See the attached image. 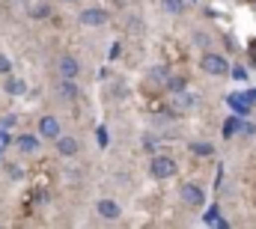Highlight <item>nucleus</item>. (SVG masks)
Masks as SVG:
<instances>
[{"mask_svg":"<svg viewBox=\"0 0 256 229\" xmlns=\"http://www.w3.org/2000/svg\"><path fill=\"white\" fill-rule=\"evenodd\" d=\"M149 173H152L155 179H170V176L176 173V161H173V158H167V155H158V158H152Z\"/></svg>","mask_w":256,"mask_h":229,"instance_id":"1","label":"nucleus"},{"mask_svg":"<svg viewBox=\"0 0 256 229\" xmlns=\"http://www.w3.org/2000/svg\"><path fill=\"white\" fill-rule=\"evenodd\" d=\"M200 69H206L209 75H224V72L230 69V63H227L224 57H218V54H206L203 63H200Z\"/></svg>","mask_w":256,"mask_h":229,"instance_id":"2","label":"nucleus"},{"mask_svg":"<svg viewBox=\"0 0 256 229\" xmlns=\"http://www.w3.org/2000/svg\"><path fill=\"white\" fill-rule=\"evenodd\" d=\"M57 72H60V77L75 80V77L81 75V63H78L75 57H60V60H57Z\"/></svg>","mask_w":256,"mask_h":229,"instance_id":"3","label":"nucleus"},{"mask_svg":"<svg viewBox=\"0 0 256 229\" xmlns=\"http://www.w3.org/2000/svg\"><path fill=\"white\" fill-rule=\"evenodd\" d=\"M39 131H42V137H51V140H57V137H60V122H57L54 116H42V122H39Z\"/></svg>","mask_w":256,"mask_h":229,"instance_id":"4","label":"nucleus"},{"mask_svg":"<svg viewBox=\"0 0 256 229\" xmlns=\"http://www.w3.org/2000/svg\"><path fill=\"white\" fill-rule=\"evenodd\" d=\"M182 200L188 203V206H203V191L197 188V185H182Z\"/></svg>","mask_w":256,"mask_h":229,"instance_id":"5","label":"nucleus"},{"mask_svg":"<svg viewBox=\"0 0 256 229\" xmlns=\"http://www.w3.org/2000/svg\"><path fill=\"white\" fill-rule=\"evenodd\" d=\"M107 21V15L101 12V9H86V12H81V24H86V27H98V24H104Z\"/></svg>","mask_w":256,"mask_h":229,"instance_id":"6","label":"nucleus"},{"mask_svg":"<svg viewBox=\"0 0 256 229\" xmlns=\"http://www.w3.org/2000/svg\"><path fill=\"white\" fill-rule=\"evenodd\" d=\"M227 104H230L233 110H239V116H248V110H251V98H248V95H230Z\"/></svg>","mask_w":256,"mask_h":229,"instance_id":"7","label":"nucleus"},{"mask_svg":"<svg viewBox=\"0 0 256 229\" xmlns=\"http://www.w3.org/2000/svg\"><path fill=\"white\" fill-rule=\"evenodd\" d=\"M98 215L107 218V221H116V218H119V206H116L113 200H101V203H98Z\"/></svg>","mask_w":256,"mask_h":229,"instance_id":"8","label":"nucleus"},{"mask_svg":"<svg viewBox=\"0 0 256 229\" xmlns=\"http://www.w3.org/2000/svg\"><path fill=\"white\" fill-rule=\"evenodd\" d=\"M57 152L60 155H75L78 152V140L75 137H60L57 140Z\"/></svg>","mask_w":256,"mask_h":229,"instance_id":"9","label":"nucleus"},{"mask_svg":"<svg viewBox=\"0 0 256 229\" xmlns=\"http://www.w3.org/2000/svg\"><path fill=\"white\" fill-rule=\"evenodd\" d=\"M57 92H60V95H63V98H66V101H72V98H75V95H78V86H75V83H72V80H69V77H63V83H60V86H57Z\"/></svg>","mask_w":256,"mask_h":229,"instance_id":"10","label":"nucleus"},{"mask_svg":"<svg viewBox=\"0 0 256 229\" xmlns=\"http://www.w3.org/2000/svg\"><path fill=\"white\" fill-rule=\"evenodd\" d=\"M18 149L21 152H36L39 149V140L33 134H24V137H18Z\"/></svg>","mask_w":256,"mask_h":229,"instance_id":"11","label":"nucleus"},{"mask_svg":"<svg viewBox=\"0 0 256 229\" xmlns=\"http://www.w3.org/2000/svg\"><path fill=\"white\" fill-rule=\"evenodd\" d=\"M24 89H27L24 80H18V77H9V80H6V92H9V95H21Z\"/></svg>","mask_w":256,"mask_h":229,"instance_id":"12","label":"nucleus"},{"mask_svg":"<svg viewBox=\"0 0 256 229\" xmlns=\"http://www.w3.org/2000/svg\"><path fill=\"white\" fill-rule=\"evenodd\" d=\"M149 80H155V83H167V80H170V77H167V69H161V66L152 69V72H149Z\"/></svg>","mask_w":256,"mask_h":229,"instance_id":"13","label":"nucleus"},{"mask_svg":"<svg viewBox=\"0 0 256 229\" xmlns=\"http://www.w3.org/2000/svg\"><path fill=\"white\" fill-rule=\"evenodd\" d=\"M173 95H176V107H191V104H194V95H188V92H182V89L173 92Z\"/></svg>","mask_w":256,"mask_h":229,"instance_id":"14","label":"nucleus"},{"mask_svg":"<svg viewBox=\"0 0 256 229\" xmlns=\"http://www.w3.org/2000/svg\"><path fill=\"white\" fill-rule=\"evenodd\" d=\"M182 6H185L182 0H164V9H167V12H176V15H179V12H182Z\"/></svg>","mask_w":256,"mask_h":229,"instance_id":"15","label":"nucleus"},{"mask_svg":"<svg viewBox=\"0 0 256 229\" xmlns=\"http://www.w3.org/2000/svg\"><path fill=\"white\" fill-rule=\"evenodd\" d=\"M191 149H194L197 155H212V146H209V143H194Z\"/></svg>","mask_w":256,"mask_h":229,"instance_id":"16","label":"nucleus"},{"mask_svg":"<svg viewBox=\"0 0 256 229\" xmlns=\"http://www.w3.org/2000/svg\"><path fill=\"white\" fill-rule=\"evenodd\" d=\"M236 128H239V119H236V116H233V119H230V122H227V128H224V134H227V137H230V134H236Z\"/></svg>","mask_w":256,"mask_h":229,"instance_id":"17","label":"nucleus"},{"mask_svg":"<svg viewBox=\"0 0 256 229\" xmlns=\"http://www.w3.org/2000/svg\"><path fill=\"white\" fill-rule=\"evenodd\" d=\"M45 15H48V6H45V3H42V6H36V9H33V18H45Z\"/></svg>","mask_w":256,"mask_h":229,"instance_id":"18","label":"nucleus"},{"mask_svg":"<svg viewBox=\"0 0 256 229\" xmlns=\"http://www.w3.org/2000/svg\"><path fill=\"white\" fill-rule=\"evenodd\" d=\"M9 69H12V66H9V60L0 54V75H9Z\"/></svg>","mask_w":256,"mask_h":229,"instance_id":"19","label":"nucleus"},{"mask_svg":"<svg viewBox=\"0 0 256 229\" xmlns=\"http://www.w3.org/2000/svg\"><path fill=\"white\" fill-rule=\"evenodd\" d=\"M233 75H236V80H245V77H248V72H245L242 66H236V72H233Z\"/></svg>","mask_w":256,"mask_h":229,"instance_id":"20","label":"nucleus"},{"mask_svg":"<svg viewBox=\"0 0 256 229\" xmlns=\"http://www.w3.org/2000/svg\"><path fill=\"white\" fill-rule=\"evenodd\" d=\"M98 143L107 146V131H104V128H98Z\"/></svg>","mask_w":256,"mask_h":229,"instance_id":"21","label":"nucleus"},{"mask_svg":"<svg viewBox=\"0 0 256 229\" xmlns=\"http://www.w3.org/2000/svg\"><path fill=\"white\" fill-rule=\"evenodd\" d=\"M3 125H6V128H12V125H15V116H12V113H9V116H3Z\"/></svg>","mask_w":256,"mask_h":229,"instance_id":"22","label":"nucleus"},{"mask_svg":"<svg viewBox=\"0 0 256 229\" xmlns=\"http://www.w3.org/2000/svg\"><path fill=\"white\" fill-rule=\"evenodd\" d=\"M245 95H248L251 101H256V89H251V92H245Z\"/></svg>","mask_w":256,"mask_h":229,"instance_id":"23","label":"nucleus"}]
</instances>
